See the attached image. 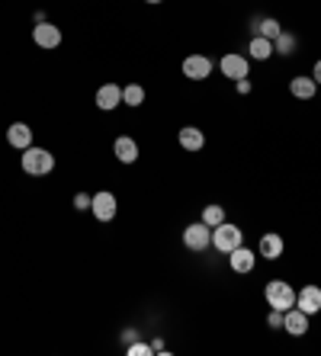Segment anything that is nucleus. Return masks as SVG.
<instances>
[{
    "mask_svg": "<svg viewBox=\"0 0 321 356\" xmlns=\"http://www.w3.org/2000/svg\"><path fill=\"white\" fill-rule=\"evenodd\" d=\"M19 167L23 174L29 177H49L55 170V154L49 148H39V145H29V148L19 154Z\"/></svg>",
    "mask_w": 321,
    "mask_h": 356,
    "instance_id": "f257e3e1",
    "label": "nucleus"
},
{
    "mask_svg": "<svg viewBox=\"0 0 321 356\" xmlns=\"http://www.w3.org/2000/svg\"><path fill=\"white\" fill-rule=\"evenodd\" d=\"M263 298H267V305L277 308V312H289V308L296 305V289H293V282H286V280H270L263 286Z\"/></svg>",
    "mask_w": 321,
    "mask_h": 356,
    "instance_id": "f03ea898",
    "label": "nucleus"
},
{
    "mask_svg": "<svg viewBox=\"0 0 321 356\" xmlns=\"http://www.w3.org/2000/svg\"><path fill=\"white\" fill-rule=\"evenodd\" d=\"M241 244H245V232H241L238 225L222 222L212 228V248L219 250V254H231V250L241 248Z\"/></svg>",
    "mask_w": 321,
    "mask_h": 356,
    "instance_id": "7ed1b4c3",
    "label": "nucleus"
},
{
    "mask_svg": "<svg viewBox=\"0 0 321 356\" xmlns=\"http://www.w3.org/2000/svg\"><path fill=\"white\" fill-rule=\"evenodd\" d=\"M183 248L193 254H203L212 248V228L206 222H193L183 228Z\"/></svg>",
    "mask_w": 321,
    "mask_h": 356,
    "instance_id": "20e7f679",
    "label": "nucleus"
},
{
    "mask_svg": "<svg viewBox=\"0 0 321 356\" xmlns=\"http://www.w3.org/2000/svg\"><path fill=\"white\" fill-rule=\"evenodd\" d=\"M219 71L235 83V81H241V77H251V58L241 55V51H225L219 61Z\"/></svg>",
    "mask_w": 321,
    "mask_h": 356,
    "instance_id": "39448f33",
    "label": "nucleus"
},
{
    "mask_svg": "<svg viewBox=\"0 0 321 356\" xmlns=\"http://www.w3.org/2000/svg\"><path fill=\"white\" fill-rule=\"evenodd\" d=\"M180 71H183L186 81H206V77H212V58L209 55H203V51H196V55H186L183 65H180Z\"/></svg>",
    "mask_w": 321,
    "mask_h": 356,
    "instance_id": "423d86ee",
    "label": "nucleus"
},
{
    "mask_svg": "<svg viewBox=\"0 0 321 356\" xmlns=\"http://www.w3.org/2000/svg\"><path fill=\"white\" fill-rule=\"evenodd\" d=\"M61 39H65V35H61V29H58L55 23H49V19H45V23H35V26H33V42H35V45H39L42 51L58 49Z\"/></svg>",
    "mask_w": 321,
    "mask_h": 356,
    "instance_id": "0eeeda50",
    "label": "nucleus"
},
{
    "mask_svg": "<svg viewBox=\"0 0 321 356\" xmlns=\"http://www.w3.org/2000/svg\"><path fill=\"white\" fill-rule=\"evenodd\" d=\"M90 212H93V218H97V222H113V218H116V212H119L116 196H113L110 190L97 193V196H93V202H90Z\"/></svg>",
    "mask_w": 321,
    "mask_h": 356,
    "instance_id": "6e6552de",
    "label": "nucleus"
},
{
    "mask_svg": "<svg viewBox=\"0 0 321 356\" xmlns=\"http://www.w3.org/2000/svg\"><path fill=\"white\" fill-rule=\"evenodd\" d=\"M93 103L103 113H113V109L122 106V87L119 83H103L100 90H97V97H93Z\"/></svg>",
    "mask_w": 321,
    "mask_h": 356,
    "instance_id": "1a4fd4ad",
    "label": "nucleus"
},
{
    "mask_svg": "<svg viewBox=\"0 0 321 356\" xmlns=\"http://www.w3.org/2000/svg\"><path fill=\"white\" fill-rule=\"evenodd\" d=\"M283 331L289 334V337H305L308 334V315H305L302 308H289V312H283Z\"/></svg>",
    "mask_w": 321,
    "mask_h": 356,
    "instance_id": "9d476101",
    "label": "nucleus"
},
{
    "mask_svg": "<svg viewBox=\"0 0 321 356\" xmlns=\"http://www.w3.org/2000/svg\"><path fill=\"white\" fill-rule=\"evenodd\" d=\"M296 308H302L308 318L321 312V289L315 282H308V286H302V289L296 292Z\"/></svg>",
    "mask_w": 321,
    "mask_h": 356,
    "instance_id": "9b49d317",
    "label": "nucleus"
},
{
    "mask_svg": "<svg viewBox=\"0 0 321 356\" xmlns=\"http://www.w3.org/2000/svg\"><path fill=\"white\" fill-rule=\"evenodd\" d=\"M229 266L231 270H235V273H254V266H257V250H251V248H245V244H241V248H235L229 254Z\"/></svg>",
    "mask_w": 321,
    "mask_h": 356,
    "instance_id": "f8f14e48",
    "label": "nucleus"
},
{
    "mask_svg": "<svg viewBox=\"0 0 321 356\" xmlns=\"http://www.w3.org/2000/svg\"><path fill=\"white\" fill-rule=\"evenodd\" d=\"M283 248H286L283 234L267 232V234L261 238V244H257V257H263V260H279V257H283Z\"/></svg>",
    "mask_w": 321,
    "mask_h": 356,
    "instance_id": "ddd939ff",
    "label": "nucleus"
},
{
    "mask_svg": "<svg viewBox=\"0 0 321 356\" xmlns=\"http://www.w3.org/2000/svg\"><path fill=\"white\" fill-rule=\"evenodd\" d=\"M113 154H116L119 164H135L138 161V141L132 138V135H119V138L113 141Z\"/></svg>",
    "mask_w": 321,
    "mask_h": 356,
    "instance_id": "4468645a",
    "label": "nucleus"
},
{
    "mask_svg": "<svg viewBox=\"0 0 321 356\" xmlns=\"http://www.w3.org/2000/svg\"><path fill=\"white\" fill-rule=\"evenodd\" d=\"M7 145L10 148H17V151H26L29 145H33V129L26 122H13L7 129Z\"/></svg>",
    "mask_w": 321,
    "mask_h": 356,
    "instance_id": "2eb2a0df",
    "label": "nucleus"
},
{
    "mask_svg": "<svg viewBox=\"0 0 321 356\" xmlns=\"http://www.w3.org/2000/svg\"><path fill=\"white\" fill-rule=\"evenodd\" d=\"M177 141L183 151H203L206 148V135H203V129H196V125H183L177 132Z\"/></svg>",
    "mask_w": 321,
    "mask_h": 356,
    "instance_id": "dca6fc26",
    "label": "nucleus"
},
{
    "mask_svg": "<svg viewBox=\"0 0 321 356\" xmlns=\"http://www.w3.org/2000/svg\"><path fill=\"white\" fill-rule=\"evenodd\" d=\"M289 93L296 99H315L318 97V83L312 81V74H299L289 81Z\"/></svg>",
    "mask_w": 321,
    "mask_h": 356,
    "instance_id": "f3484780",
    "label": "nucleus"
},
{
    "mask_svg": "<svg viewBox=\"0 0 321 356\" xmlns=\"http://www.w3.org/2000/svg\"><path fill=\"white\" fill-rule=\"evenodd\" d=\"M283 33V23H279L277 17H257L254 19V35H263V39H277V35Z\"/></svg>",
    "mask_w": 321,
    "mask_h": 356,
    "instance_id": "a211bd4d",
    "label": "nucleus"
},
{
    "mask_svg": "<svg viewBox=\"0 0 321 356\" xmlns=\"http://www.w3.org/2000/svg\"><path fill=\"white\" fill-rule=\"evenodd\" d=\"M296 49H299V39H296V33H289V29H283V33L273 39V55L289 58V55H296Z\"/></svg>",
    "mask_w": 321,
    "mask_h": 356,
    "instance_id": "6ab92c4d",
    "label": "nucleus"
},
{
    "mask_svg": "<svg viewBox=\"0 0 321 356\" xmlns=\"http://www.w3.org/2000/svg\"><path fill=\"white\" fill-rule=\"evenodd\" d=\"M247 55H251L254 61H270L273 58V42L263 39V35H254L251 45H247Z\"/></svg>",
    "mask_w": 321,
    "mask_h": 356,
    "instance_id": "aec40b11",
    "label": "nucleus"
},
{
    "mask_svg": "<svg viewBox=\"0 0 321 356\" xmlns=\"http://www.w3.org/2000/svg\"><path fill=\"white\" fill-rule=\"evenodd\" d=\"M142 103H145V87L142 83H126V87H122V106L138 109Z\"/></svg>",
    "mask_w": 321,
    "mask_h": 356,
    "instance_id": "412c9836",
    "label": "nucleus"
},
{
    "mask_svg": "<svg viewBox=\"0 0 321 356\" xmlns=\"http://www.w3.org/2000/svg\"><path fill=\"white\" fill-rule=\"evenodd\" d=\"M199 222H206L209 228H215V225H222V222H229V218H225V206H219V202L203 206V216H199Z\"/></svg>",
    "mask_w": 321,
    "mask_h": 356,
    "instance_id": "4be33fe9",
    "label": "nucleus"
},
{
    "mask_svg": "<svg viewBox=\"0 0 321 356\" xmlns=\"http://www.w3.org/2000/svg\"><path fill=\"white\" fill-rule=\"evenodd\" d=\"M126 353L129 356H154V350H151V343H145V340H132L126 347Z\"/></svg>",
    "mask_w": 321,
    "mask_h": 356,
    "instance_id": "5701e85b",
    "label": "nucleus"
},
{
    "mask_svg": "<svg viewBox=\"0 0 321 356\" xmlns=\"http://www.w3.org/2000/svg\"><path fill=\"white\" fill-rule=\"evenodd\" d=\"M267 327H273V331H279V327H283V312H277V308H270V315H267Z\"/></svg>",
    "mask_w": 321,
    "mask_h": 356,
    "instance_id": "b1692460",
    "label": "nucleus"
},
{
    "mask_svg": "<svg viewBox=\"0 0 321 356\" xmlns=\"http://www.w3.org/2000/svg\"><path fill=\"white\" fill-rule=\"evenodd\" d=\"M90 202H93V196H87V193H77V196H74V209H77V212H87V209H90Z\"/></svg>",
    "mask_w": 321,
    "mask_h": 356,
    "instance_id": "393cba45",
    "label": "nucleus"
},
{
    "mask_svg": "<svg viewBox=\"0 0 321 356\" xmlns=\"http://www.w3.org/2000/svg\"><path fill=\"white\" fill-rule=\"evenodd\" d=\"M235 90L241 93V97H247V93L254 90V83H251V77H241V81H235Z\"/></svg>",
    "mask_w": 321,
    "mask_h": 356,
    "instance_id": "a878e982",
    "label": "nucleus"
},
{
    "mask_svg": "<svg viewBox=\"0 0 321 356\" xmlns=\"http://www.w3.org/2000/svg\"><path fill=\"white\" fill-rule=\"evenodd\" d=\"M122 340H126V347H129L132 340H138V331L135 327H126V331H122Z\"/></svg>",
    "mask_w": 321,
    "mask_h": 356,
    "instance_id": "bb28decb",
    "label": "nucleus"
},
{
    "mask_svg": "<svg viewBox=\"0 0 321 356\" xmlns=\"http://www.w3.org/2000/svg\"><path fill=\"white\" fill-rule=\"evenodd\" d=\"M312 81H315V83H318V87H321V58L315 61V67H312Z\"/></svg>",
    "mask_w": 321,
    "mask_h": 356,
    "instance_id": "cd10ccee",
    "label": "nucleus"
},
{
    "mask_svg": "<svg viewBox=\"0 0 321 356\" xmlns=\"http://www.w3.org/2000/svg\"><path fill=\"white\" fill-rule=\"evenodd\" d=\"M151 350H154V353H164V340L154 337V340H151Z\"/></svg>",
    "mask_w": 321,
    "mask_h": 356,
    "instance_id": "c85d7f7f",
    "label": "nucleus"
},
{
    "mask_svg": "<svg viewBox=\"0 0 321 356\" xmlns=\"http://www.w3.org/2000/svg\"><path fill=\"white\" fill-rule=\"evenodd\" d=\"M145 3H151V7H158V3H164V0H145Z\"/></svg>",
    "mask_w": 321,
    "mask_h": 356,
    "instance_id": "c756f323",
    "label": "nucleus"
},
{
    "mask_svg": "<svg viewBox=\"0 0 321 356\" xmlns=\"http://www.w3.org/2000/svg\"><path fill=\"white\" fill-rule=\"evenodd\" d=\"M318 97H321V87H318Z\"/></svg>",
    "mask_w": 321,
    "mask_h": 356,
    "instance_id": "7c9ffc66",
    "label": "nucleus"
}]
</instances>
